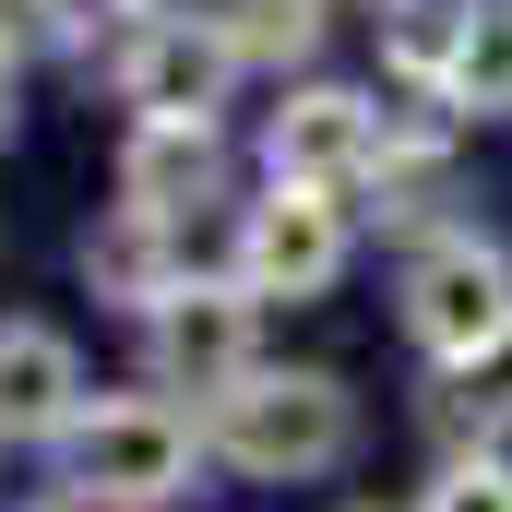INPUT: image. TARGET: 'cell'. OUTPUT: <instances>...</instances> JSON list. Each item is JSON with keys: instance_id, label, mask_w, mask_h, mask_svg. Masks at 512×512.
<instances>
[{"instance_id": "obj_13", "label": "cell", "mask_w": 512, "mask_h": 512, "mask_svg": "<svg viewBox=\"0 0 512 512\" xmlns=\"http://www.w3.org/2000/svg\"><path fill=\"white\" fill-rule=\"evenodd\" d=\"M429 429H441L453 453H501V429H512V334L489 346V358L441 370V393H429Z\"/></svg>"}, {"instance_id": "obj_15", "label": "cell", "mask_w": 512, "mask_h": 512, "mask_svg": "<svg viewBox=\"0 0 512 512\" xmlns=\"http://www.w3.org/2000/svg\"><path fill=\"white\" fill-rule=\"evenodd\" d=\"M453 120H512V0H477L465 48H453V84H441Z\"/></svg>"}, {"instance_id": "obj_10", "label": "cell", "mask_w": 512, "mask_h": 512, "mask_svg": "<svg viewBox=\"0 0 512 512\" xmlns=\"http://www.w3.org/2000/svg\"><path fill=\"white\" fill-rule=\"evenodd\" d=\"M215 191H227V131L131 120V143H120V203H143V215H167V227H191V215H203Z\"/></svg>"}, {"instance_id": "obj_9", "label": "cell", "mask_w": 512, "mask_h": 512, "mask_svg": "<svg viewBox=\"0 0 512 512\" xmlns=\"http://www.w3.org/2000/svg\"><path fill=\"white\" fill-rule=\"evenodd\" d=\"M96 393H84V346L60 334V322H0V441H72V417H84Z\"/></svg>"}, {"instance_id": "obj_8", "label": "cell", "mask_w": 512, "mask_h": 512, "mask_svg": "<svg viewBox=\"0 0 512 512\" xmlns=\"http://www.w3.org/2000/svg\"><path fill=\"white\" fill-rule=\"evenodd\" d=\"M84 286L108 298V310H131V322H155L179 286H191V227H167V215H143V203H108L96 227H84Z\"/></svg>"}, {"instance_id": "obj_12", "label": "cell", "mask_w": 512, "mask_h": 512, "mask_svg": "<svg viewBox=\"0 0 512 512\" xmlns=\"http://www.w3.org/2000/svg\"><path fill=\"white\" fill-rule=\"evenodd\" d=\"M465 24H477V0H393V12H382V72L405 84V96H441Z\"/></svg>"}, {"instance_id": "obj_7", "label": "cell", "mask_w": 512, "mask_h": 512, "mask_svg": "<svg viewBox=\"0 0 512 512\" xmlns=\"http://www.w3.org/2000/svg\"><path fill=\"white\" fill-rule=\"evenodd\" d=\"M227 84H239V48H227L215 12H155V24H131V48H120V108L131 120L215 131Z\"/></svg>"}, {"instance_id": "obj_16", "label": "cell", "mask_w": 512, "mask_h": 512, "mask_svg": "<svg viewBox=\"0 0 512 512\" xmlns=\"http://www.w3.org/2000/svg\"><path fill=\"white\" fill-rule=\"evenodd\" d=\"M417 512H512V453H441Z\"/></svg>"}, {"instance_id": "obj_19", "label": "cell", "mask_w": 512, "mask_h": 512, "mask_svg": "<svg viewBox=\"0 0 512 512\" xmlns=\"http://www.w3.org/2000/svg\"><path fill=\"white\" fill-rule=\"evenodd\" d=\"M12 120H24V108H12V60H0V143H12Z\"/></svg>"}, {"instance_id": "obj_18", "label": "cell", "mask_w": 512, "mask_h": 512, "mask_svg": "<svg viewBox=\"0 0 512 512\" xmlns=\"http://www.w3.org/2000/svg\"><path fill=\"white\" fill-rule=\"evenodd\" d=\"M36 512H108V501H84V489H48V501H36Z\"/></svg>"}, {"instance_id": "obj_20", "label": "cell", "mask_w": 512, "mask_h": 512, "mask_svg": "<svg viewBox=\"0 0 512 512\" xmlns=\"http://www.w3.org/2000/svg\"><path fill=\"white\" fill-rule=\"evenodd\" d=\"M131 12H143V24H155V0H131Z\"/></svg>"}, {"instance_id": "obj_3", "label": "cell", "mask_w": 512, "mask_h": 512, "mask_svg": "<svg viewBox=\"0 0 512 512\" xmlns=\"http://www.w3.org/2000/svg\"><path fill=\"white\" fill-rule=\"evenodd\" d=\"M393 310H405V346H417L429 370H465V358H489L512 334V251L489 227H429V239L405 251Z\"/></svg>"}, {"instance_id": "obj_14", "label": "cell", "mask_w": 512, "mask_h": 512, "mask_svg": "<svg viewBox=\"0 0 512 512\" xmlns=\"http://www.w3.org/2000/svg\"><path fill=\"white\" fill-rule=\"evenodd\" d=\"M215 24H227L239 72H298V60H322V36H334V0H227Z\"/></svg>"}, {"instance_id": "obj_4", "label": "cell", "mask_w": 512, "mask_h": 512, "mask_svg": "<svg viewBox=\"0 0 512 512\" xmlns=\"http://www.w3.org/2000/svg\"><path fill=\"white\" fill-rule=\"evenodd\" d=\"M143 370H155V393H191V405L239 393L262 370V298L239 274H191V286L143 322Z\"/></svg>"}, {"instance_id": "obj_17", "label": "cell", "mask_w": 512, "mask_h": 512, "mask_svg": "<svg viewBox=\"0 0 512 512\" xmlns=\"http://www.w3.org/2000/svg\"><path fill=\"white\" fill-rule=\"evenodd\" d=\"M24 48H72V0H0V60Z\"/></svg>"}, {"instance_id": "obj_6", "label": "cell", "mask_w": 512, "mask_h": 512, "mask_svg": "<svg viewBox=\"0 0 512 512\" xmlns=\"http://www.w3.org/2000/svg\"><path fill=\"white\" fill-rule=\"evenodd\" d=\"M382 143H393V108H382V96H358V84H298V96L262 120V179L358 203L370 167H382Z\"/></svg>"}, {"instance_id": "obj_5", "label": "cell", "mask_w": 512, "mask_h": 512, "mask_svg": "<svg viewBox=\"0 0 512 512\" xmlns=\"http://www.w3.org/2000/svg\"><path fill=\"white\" fill-rule=\"evenodd\" d=\"M358 251V227H346V203L334 191H286V179H262V203H239V239H227V274L251 286L262 310L286 298H334V274Z\"/></svg>"}, {"instance_id": "obj_11", "label": "cell", "mask_w": 512, "mask_h": 512, "mask_svg": "<svg viewBox=\"0 0 512 512\" xmlns=\"http://www.w3.org/2000/svg\"><path fill=\"white\" fill-rule=\"evenodd\" d=\"M441 203H453V131L441 120H393L382 167H370V215L382 227H429Z\"/></svg>"}, {"instance_id": "obj_1", "label": "cell", "mask_w": 512, "mask_h": 512, "mask_svg": "<svg viewBox=\"0 0 512 512\" xmlns=\"http://www.w3.org/2000/svg\"><path fill=\"white\" fill-rule=\"evenodd\" d=\"M203 441H215V465L251 477V489H310V477H334V465L358 453V393L334 382V370H274V358H262L239 393L203 405Z\"/></svg>"}, {"instance_id": "obj_2", "label": "cell", "mask_w": 512, "mask_h": 512, "mask_svg": "<svg viewBox=\"0 0 512 512\" xmlns=\"http://www.w3.org/2000/svg\"><path fill=\"white\" fill-rule=\"evenodd\" d=\"M203 453L215 441H203V417L179 393H96L72 417V441H60V489H84L108 512H167L203 477Z\"/></svg>"}]
</instances>
